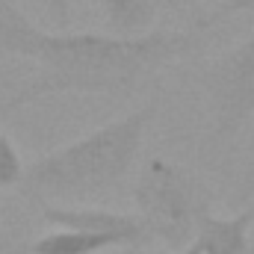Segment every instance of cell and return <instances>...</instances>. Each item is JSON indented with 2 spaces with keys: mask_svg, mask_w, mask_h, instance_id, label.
<instances>
[{
  "mask_svg": "<svg viewBox=\"0 0 254 254\" xmlns=\"http://www.w3.org/2000/svg\"><path fill=\"white\" fill-rule=\"evenodd\" d=\"M195 48L198 30H148L142 36L45 33L33 60L39 63L36 77L3 104V113L54 95H125Z\"/></svg>",
  "mask_w": 254,
  "mask_h": 254,
  "instance_id": "6da1fadb",
  "label": "cell"
},
{
  "mask_svg": "<svg viewBox=\"0 0 254 254\" xmlns=\"http://www.w3.org/2000/svg\"><path fill=\"white\" fill-rule=\"evenodd\" d=\"M154 107H139L116 122L95 127L92 133L54 148L24 169L21 190L42 204L89 201L119 187L133 169Z\"/></svg>",
  "mask_w": 254,
  "mask_h": 254,
  "instance_id": "7a4b0ae2",
  "label": "cell"
},
{
  "mask_svg": "<svg viewBox=\"0 0 254 254\" xmlns=\"http://www.w3.org/2000/svg\"><path fill=\"white\" fill-rule=\"evenodd\" d=\"M136 216L142 219L151 243H163L166 252H184L198 225L213 213V192L190 169L151 157L139 169L133 184Z\"/></svg>",
  "mask_w": 254,
  "mask_h": 254,
  "instance_id": "3957f363",
  "label": "cell"
},
{
  "mask_svg": "<svg viewBox=\"0 0 254 254\" xmlns=\"http://www.w3.org/2000/svg\"><path fill=\"white\" fill-rule=\"evenodd\" d=\"M201 86L210 101V139H234L254 119V33L207 65Z\"/></svg>",
  "mask_w": 254,
  "mask_h": 254,
  "instance_id": "277c9868",
  "label": "cell"
},
{
  "mask_svg": "<svg viewBox=\"0 0 254 254\" xmlns=\"http://www.w3.org/2000/svg\"><path fill=\"white\" fill-rule=\"evenodd\" d=\"M42 219L54 228H74V231H95L110 234L122 243V249L151 246V234L145 231L136 213H113L104 207H68V204H42Z\"/></svg>",
  "mask_w": 254,
  "mask_h": 254,
  "instance_id": "5b68a950",
  "label": "cell"
},
{
  "mask_svg": "<svg viewBox=\"0 0 254 254\" xmlns=\"http://www.w3.org/2000/svg\"><path fill=\"white\" fill-rule=\"evenodd\" d=\"M254 210H243L231 219L207 216L198 231L192 234L187 249L181 254H246L249 252V234H252Z\"/></svg>",
  "mask_w": 254,
  "mask_h": 254,
  "instance_id": "8992f818",
  "label": "cell"
},
{
  "mask_svg": "<svg viewBox=\"0 0 254 254\" xmlns=\"http://www.w3.org/2000/svg\"><path fill=\"white\" fill-rule=\"evenodd\" d=\"M45 30H39L15 0H0V57L36 60Z\"/></svg>",
  "mask_w": 254,
  "mask_h": 254,
  "instance_id": "52a82bcc",
  "label": "cell"
},
{
  "mask_svg": "<svg viewBox=\"0 0 254 254\" xmlns=\"http://www.w3.org/2000/svg\"><path fill=\"white\" fill-rule=\"evenodd\" d=\"M110 249H122V243L110 234L74 231V228H57L27 246L30 254H101Z\"/></svg>",
  "mask_w": 254,
  "mask_h": 254,
  "instance_id": "ba28073f",
  "label": "cell"
},
{
  "mask_svg": "<svg viewBox=\"0 0 254 254\" xmlns=\"http://www.w3.org/2000/svg\"><path fill=\"white\" fill-rule=\"evenodd\" d=\"M110 33L116 36H142L154 30L160 0H101Z\"/></svg>",
  "mask_w": 254,
  "mask_h": 254,
  "instance_id": "9c48e42d",
  "label": "cell"
},
{
  "mask_svg": "<svg viewBox=\"0 0 254 254\" xmlns=\"http://www.w3.org/2000/svg\"><path fill=\"white\" fill-rule=\"evenodd\" d=\"M24 160H21V151L18 145L0 130V192L12 190V187H21L24 181Z\"/></svg>",
  "mask_w": 254,
  "mask_h": 254,
  "instance_id": "30bf717a",
  "label": "cell"
},
{
  "mask_svg": "<svg viewBox=\"0 0 254 254\" xmlns=\"http://www.w3.org/2000/svg\"><path fill=\"white\" fill-rule=\"evenodd\" d=\"M252 9H254V0H225V3H219L216 9H210V12L198 21V30H204V27H216V24H222V21L240 15V12H252Z\"/></svg>",
  "mask_w": 254,
  "mask_h": 254,
  "instance_id": "8fae6325",
  "label": "cell"
},
{
  "mask_svg": "<svg viewBox=\"0 0 254 254\" xmlns=\"http://www.w3.org/2000/svg\"><path fill=\"white\" fill-rule=\"evenodd\" d=\"M45 15L48 21L57 27V30H68L71 24V9H74V0H33Z\"/></svg>",
  "mask_w": 254,
  "mask_h": 254,
  "instance_id": "7c38bea8",
  "label": "cell"
},
{
  "mask_svg": "<svg viewBox=\"0 0 254 254\" xmlns=\"http://www.w3.org/2000/svg\"><path fill=\"white\" fill-rule=\"evenodd\" d=\"M254 198V163L249 166V172L243 175V184H240V190H237V201H252Z\"/></svg>",
  "mask_w": 254,
  "mask_h": 254,
  "instance_id": "4fadbf2b",
  "label": "cell"
},
{
  "mask_svg": "<svg viewBox=\"0 0 254 254\" xmlns=\"http://www.w3.org/2000/svg\"><path fill=\"white\" fill-rule=\"evenodd\" d=\"M101 254H175V252H166V249H148V246H139V249H110V252H101Z\"/></svg>",
  "mask_w": 254,
  "mask_h": 254,
  "instance_id": "5bb4252c",
  "label": "cell"
},
{
  "mask_svg": "<svg viewBox=\"0 0 254 254\" xmlns=\"http://www.w3.org/2000/svg\"><path fill=\"white\" fill-rule=\"evenodd\" d=\"M0 254H30L27 246H15V243H0Z\"/></svg>",
  "mask_w": 254,
  "mask_h": 254,
  "instance_id": "9a60e30c",
  "label": "cell"
},
{
  "mask_svg": "<svg viewBox=\"0 0 254 254\" xmlns=\"http://www.w3.org/2000/svg\"><path fill=\"white\" fill-rule=\"evenodd\" d=\"M166 6H192V3H201V0H163Z\"/></svg>",
  "mask_w": 254,
  "mask_h": 254,
  "instance_id": "2e32d148",
  "label": "cell"
}]
</instances>
